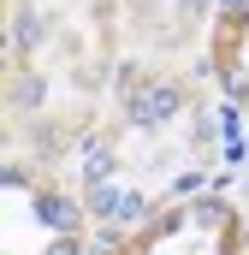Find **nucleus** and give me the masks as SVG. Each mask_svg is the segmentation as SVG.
<instances>
[{
  "instance_id": "nucleus-1",
  "label": "nucleus",
  "mask_w": 249,
  "mask_h": 255,
  "mask_svg": "<svg viewBox=\"0 0 249 255\" xmlns=\"http://www.w3.org/2000/svg\"><path fill=\"white\" fill-rule=\"evenodd\" d=\"M166 113H178V89H148L142 101H130V119H136V125H154V119H166Z\"/></svg>"
},
{
  "instance_id": "nucleus-2",
  "label": "nucleus",
  "mask_w": 249,
  "mask_h": 255,
  "mask_svg": "<svg viewBox=\"0 0 249 255\" xmlns=\"http://www.w3.org/2000/svg\"><path fill=\"white\" fill-rule=\"evenodd\" d=\"M36 208H42V220H48V226H77V208H71V202H60V196H42Z\"/></svg>"
},
{
  "instance_id": "nucleus-3",
  "label": "nucleus",
  "mask_w": 249,
  "mask_h": 255,
  "mask_svg": "<svg viewBox=\"0 0 249 255\" xmlns=\"http://www.w3.org/2000/svg\"><path fill=\"white\" fill-rule=\"evenodd\" d=\"M142 214H148V202H142L136 190H124V196H119V214H113V220H142Z\"/></svg>"
},
{
  "instance_id": "nucleus-4",
  "label": "nucleus",
  "mask_w": 249,
  "mask_h": 255,
  "mask_svg": "<svg viewBox=\"0 0 249 255\" xmlns=\"http://www.w3.org/2000/svg\"><path fill=\"white\" fill-rule=\"evenodd\" d=\"M36 101H42V83H36V77H30V83H18V107H36Z\"/></svg>"
},
{
  "instance_id": "nucleus-5",
  "label": "nucleus",
  "mask_w": 249,
  "mask_h": 255,
  "mask_svg": "<svg viewBox=\"0 0 249 255\" xmlns=\"http://www.w3.org/2000/svg\"><path fill=\"white\" fill-rule=\"evenodd\" d=\"M36 36H42V24H36V18H18V42H24V48H30V42H36Z\"/></svg>"
},
{
  "instance_id": "nucleus-6",
  "label": "nucleus",
  "mask_w": 249,
  "mask_h": 255,
  "mask_svg": "<svg viewBox=\"0 0 249 255\" xmlns=\"http://www.w3.org/2000/svg\"><path fill=\"white\" fill-rule=\"evenodd\" d=\"M107 166H113V154H101V142H95V160H89V178H107Z\"/></svg>"
},
{
  "instance_id": "nucleus-7",
  "label": "nucleus",
  "mask_w": 249,
  "mask_h": 255,
  "mask_svg": "<svg viewBox=\"0 0 249 255\" xmlns=\"http://www.w3.org/2000/svg\"><path fill=\"white\" fill-rule=\"evenodd\" d=\"M48 255H77V244H54V250H48Z\"/></svg>"
}]
</instances>
